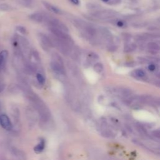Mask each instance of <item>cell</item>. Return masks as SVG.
<instances>
[{
	"label": "cell",
	"mask_w": 160,
	"mask_h": 160,
	"mask_svg": "<svg viewBox=\"0 0 160 160\" xmlns=\"http://www.w3.org/2000/svg\"><path fill=\"white\" fill-rule=\"evenodd\" d=\"M24 91L32 108L38 112L40 118V126L47 129L52 125L51 113L45 102L35 92L29 88H24Z\"/></svg>",
	"instance_id": "6da1fadb"
},
{
	"label": "cell",
	"mask_w": 160,
	"mask_h": 160,
	"mask_svg": "<svg viewBox=\"0 0 160 160\" xmlns=\"http://www.w3.org/2000/svg\"><path fill=\"white\" fill-rule=\"evenodd\" d=\"M52 59L50 62V68L54 75L59 81L62 82L66 80V72L61 57L56 52L52 53Z\"/></svg>",
	"instance_id": "7a4b0ae2"
},
{
	"label": "cell",
	"mask_w": 160,
	"mask_h": 160,
	"mask_svg": "<svg viewBox=\"0 0 160 160\" xmlns=\"http://www.w3.org/2000/svg\"><path fill=\"white\" fill-rule=\"evenodd\" d=\"M109 93L114 94L116 96H119L122 98L126 99L132 96V91L127 88H117V87H111L108 88L107 89Z\"/></svg>",
	"instance_id": "3957f363"
},
{
	"label": "cell",
	"mask_w": 160,
	"mask_h": 160,
	"mask_svg": "<svg viewBox=\"0 0 160 160\" xmlns=\"http://www.w3.org/2000/svg\"><path fill=\"white\" fill-rule=\"evenodd\" d=\"M38 39L41 48L44 51H49L51 48H53V44L51 37L46 36L44 34L40 33L38 34Z\"/></svg>",
	"instance_id": "277c9868"
},
{
	"label": "cell",
	"mask_w": 160,
	"mask_h": 160,
	"mask_svg": "<svg viewBox=\"0 0 160 160\" xmlns=\"http://www.w3.org/2000/svg\"><path fill=\"white\" fill-rule=\"evenodd\" d=\"M0 125L6 131H11L12 129V124L9 118L6 114L0 115Z\"/></svg>",
	"instance_id": "5b68a950"
},
{
	"label": "cell",
	"mask_w": 160,
	"mask_h": 160,
	"mask_svg": "<svg viewBox=\"0 0 160 160\" xmlns=\"http://www.w3.org/2000/svg\"><path fill=\"white\" fill-rule=\"evenodd\" d=\"M10 152L14 156H15L18 159H26L25 153L22 151H21V149H19L17 148L11 147L10 149Z\"/></svg>",
	"instance_id": "8992f818"
},
{
	"label": "cell",
	"mask_w": 160,
	"mask_h": 160,
	"mask_svg": "<svg viewBox=\"0 0 160 160\" xmlns=\"http://www.w3.org/2000/svg\"><path fill=\"white\" fill-rule=\"evenodd\" d=\"M148 49L152 53H157L160 51V46L156 42H149L147 44Z\"/></svg>",
	"instance_id": "52a82bcc"
},
{
	"label": "cell",
	"mask_w": 160,
	"mask_h": 160,
	"mask_svg": "<svg viewBox=\"0 0 160 160\" xmlns=\"http://www.w3.org/2000/svg\"><path fill=\"white\" fill-rule=\"evenodd\" d=\"M45 145H46V141H45V139H43V138H41L40 139V141L39 142L36 144L34 148V151L37 153V154H39V153H41V152L43 151L44 148H45Z\"/></svg>",
	"instance_id": "ba28073f"
},
{
	"label": "cell",
	"mask_w": 160,
	"mask_h": 160,
	"mask_svg": "<svg viewBox=\"0 0 160 160\" xmlns=\"http://www.w3.org/2000/svg\"><path fill=\"white\" fill-rule=\"evenodd\" d=\"M30 18L33 21H35L36 22H41L44 21V19L46 18V16H44L41 13L36 12L34 14H32L30 16Z\"/></svg>",
	"instance_id": "9c48e42d"
},
{
	"label": "cell",
	"mask_w": 160,
	"mask_h": 160,
	"mask_svg": "<svg viewBox=\"0 0 160 160\" xmlns=\"http://www.w3.org/2000/svg\"><path fill=\"white\" fill-rule=\"evenodd\" d=\"M8 55V52L6 50H3L0 52V71L5 64L6 58Z\"/></svg>",
	"instance_id": "30bf717a"
},
{
	"label": "cell",
	"mask_w": 160,
	"mask_h": 160,
	"mask_svg": "<svg viewBox=\"0 0 160 160\" xmlns=\"http://www.w3.org/2000/svg\"><path fill=\"white\" fill-rule=\"evenodd\" d=\"M43 4L45 6V7L50 11H51L54 13H56V14H60L61 11L59 10V9L58 8H57V7L54 6V5H52L49 2H44Z\"/></svg>",
	"instance_id": "8fae6325"
},
{
	"label": "cell",
	"mask_w": 160,
	"mask_h": 160,
	"mask_svg": "<svg viewBox=\"0 0 160 160\" xmlns=\"http://www.w3.org/2000/svg\"><path fill=\"white\" fill-rule=\"evenodd\" d=\"M137 46L133 42L127 44L124 47V51L125 52H131L136 49Z\"/></svg>",
	"instance_id": "7c38bea8"
},
{
	"label": "cell",
	"mask_w": 160,
	"mask_h": 160,
	"mask_svg": "<svg viewBox=\"0 0 160 160\" xmlns=\"http://www.w3.org/2000/svg\"><path fill=\"white\" fill-rule=\"evenodd\" d=\"M36 80L38 81V82L41 85V86H43L44 84L45 83V81H46V79H45V77L40 72H38L36 73Z\"/></svg>",
	"instance_id": "4fadbf2b"
},
{
	"label": "cell",
	"mask_w": 160,
	"mask_h": 160,
	"mask_svg": "<svg viewBox=\"0 0 160 160\" xmlns=\"http://www.w3.org/2000/svg\"><path fill=\"white\" fill-rule=\"evenodd\" d=\"M132 74H133L132 75H134L136 78H143L146 76L145 72L141 69H138L134 70Z\"/></svg>",
	"instance_id": "5bb4252c"
},
{
	"label": "cell",
	"mask_w": 160,
	"mask_h": 160,
	"mask_svg": "<svg viewBox=\"0 0 160 160\" xmlns=\"http://www.w3.org/2000/svg\"><path fill=\"white\" fill-rule=\"evenodd\" d=\"M136 128L137 131L141 133L142 135L144 136H148V132L146 131V129L144 128V127L143 126H142L141 124H137L136 125Z\"/></svg>",
	"instance_id": "9a60e30c"
},
{
	"label": "cell",
	"mask_w": 160,
	"mask_h": 160,
	"mask_svg": "<svg viewBox=\"0 0 160 160\" xmlns=\"http://www.w3.org/2000/svg\"><path fill=\"white\" fill-rule=\"evenodd\" d=\"M93 69H94V71L96 72L97 73H101L102 72V71L104 69V66L102 63L96 62L93 66Z\"/></svg>",
	"instance_id": "2e32d148"
},
{
	"label": "cell",
	"mask_w": 160,
	"mask_h": 160,
	"mask_svg": "<svg viewBox=\"0 0 160 160\" xmlns=\"http://www.w3.org/2000/svg\"><path fill=\"white\" fill-rule=\"evenodd\" d=\"M151 135L156 139H160V129L152 131L151 132Z\"/></svg>",
	"instance_id": "e0dca14e"
},
{
	"label": "cell",
	"mask_w": 160,
	"mask_h": 160,
	"mask_svg": "<svg viewBox=\"0 0 160 160\" xmlns=\"http://www.w3.org/2000/svg\"><path fill=\"white\" fill-rule=\"evenodd\" d=\"M19 2L24 6H29L32 2V0H19Z\"/></svg>",
	"instance_id": "ac0fdd59"
},
{
	"label": "cell",
	"mask_w": 160,
	"mask_h": 160,
	"mask_svg": "<svg viewBox=\"0 0 160 160\" xmlns=\"http://www.w3.org/2000/svg\"><path fill=\"white\" fill-rule=\"evenodd\" d=\"M148 69L149 70V71H154L155 70H156V65L154 64H153V63H151V64H149V65H148Z\"/></svg>",
	"instance_id": "d6986e66"
},
{
	"label": "cell",
	"mask_w": 160,
	"mask_h": 160,
	"mask_svg": "<svg viewBox=\"0 0 160 160\" xmlns=\"http://www.w3.org/2000/svg\"><path fill=\"white\" fill-rule=\"evenodd\" d=\"M17 29L19 32H20L21 34H25L26 32V29L24 27H22V26H18L17 27Z\"/></svg>",
	"instance_id": "ffe728a7"
},
{
	"label": "cell",
	"mask_w": 160,
	"mask_h": 160,
	"mask_svg": "<svg viewBox=\"0 0 160 160\" xmlns=\"http://www.w3.org/2000/svg\"><path fill=\"white\" fill-rule=\"evenodd\" d=\"M69 1L75 5H78L80 2L79 0H69Z\"/></svg>",
	"instance_id": "44dd1931"
},
{
	"label": "cell",
	"mask_w": 160,
	"mask_h": 160,
	"mask_svg": "<svg viewBox=\"0 0 160 160\" xmlns=\"http://www.w3.org/2000/svg\"><path fill=\"white\" fill-rule=\"evenodd\" d=\"M154 86H157V87H158V88H160V79H159L158 80L154 82Z\"/></svg>",
	"instance_id": "7402d4cb"
},
{
	"label": "cell",
	"mask_w": 160,
	"mask_h": 160,
	"mask_svg": "<svg viewBox=\"0 0 160 160\" xmlns=\"http://www.w3.org/2000/svg\"><path fill=\"white\" fill-rule=\"evenodd\" d=\"M116 24L119 27H122L124 26V22L122 21H119L117 22Z\"/></svg>",
	"instance_id": "603a6c76"
},
{
	"label": "cell",
	"mask_w": 160,
	"mask_h": 160,
	"mask_svg": "<svg viewBox=\"0 0 160 160\" xmlns=\"http://www.w3.org/2000/svg\"><path fill=\"white\" fill-rule=\"evenodd\" d=\"M4 87H5V85L4 84L0 82V92L3 91V89H4Z\"/></svg>",
	"instance_id": "cb8c5ba5"
},
{
	"label": "cell",
	"mask_w": 160,
	"mask_h": 160,
	"mask_svg": "<svg viewBox=\"0 0 160 160\" xmlns=\"http://www.w3.org/2000/svg\"><path fill=\"white\" fill-rule=\"evenodd\" d=\"M156 76L159 79H160V72H157V73H156Z\"/></svg>",
	"instance_id": "d4e9b609"
},
{
	"label": "cell",
	"mask_w": 160,
	"mask_h": 160,
	"mask_svg": "<svg viewBox=\"0 0 160 160\" xmlns=\"http://www.w3.org/2000/svg\"><path fill=\"white\" fill-rule=\"evenodd\" d=\"M101 1H102L103 2H108L109 0H101Z\"/></svg>",
	"instance_id": "484cf974"
},
{
	"label": "cell",
	"mask_w": 160,
	"mask_h": 160,
	"mask_svg": "<svg viewBox=\"0 0 160 160\" xmlns=\"http://www.w3.org/2000/svg\"><path fill=\"white\" fill-rule=\"evenodd\" d=\"M159 151H160V147H159Z\"/></svg>",
	"instance_id": "4316f807"
}]
</instances>
